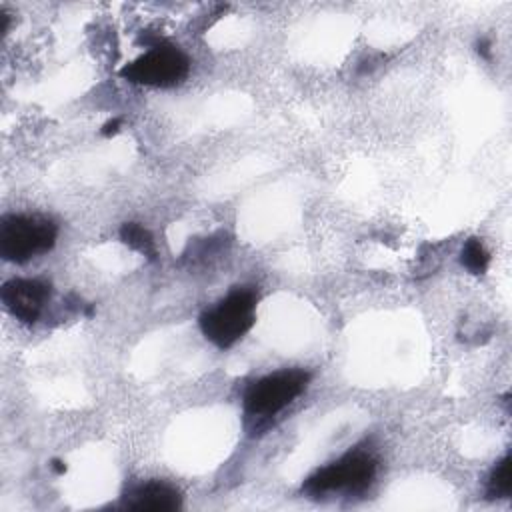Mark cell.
<instances>
[{
  "mask_svg": "<svg viewBox=\"0 0 512 512\" xmlns=\"http://www.w3.org/2000/svg\"><path fill=\"white\" fill-rule=\"evenodd\" d=\"M258 294L252 288H236L216 306L200 314V330L218 348L234 346L256 322Z\"/></svg>",
  "mask_w": 512,
  "mask_h": 512,
  "instance_id": "obj_1",
  "label": "cell"
},
{
  "mask_svg": "<svg viewBox=\"0 0 512 512\" xmlns=\"http://www.w3.org/2000/svg\"><path fill=\"white\" fill-rule=\"evenodd\" d=\"M58 226L40 214H6L0 218V256L6 262H26L52 250Z\"/></svg>",
  "mask_w": 512,
  "mask_h": 512,
  "instance_id": "obj_2",
  "label": "cell"
},
{
  "mask_svg": "<svg viewBox=\"0 0 512 512\" xmlns=\"http://www.w3.org/2000/svg\"><path fill=\"white\" fill-rule=\"evenodd\" d=\"M378 470V460L364 450H354L316 470L302 484V492L308 498H320L330 492L358 494L366 490Z\"/></svg>",
  "mask_w": 512,
  "mask_h": 512,
  "instance_id": "obj_3",
  "label": "cell"
},
{
  "mask_svg": "<svg viewBox=\"0 0 512 512\" xmlns=\"http://www.w3.org/2000/svg\"><path fill=\"white\" fill-rule=\"evenodd\" d=\"M190 72V58L174 44L156 42L148 52L120 70V76L132 84L168 88L180 84Z\"/></svg>",
  "mask_w": 512,
  "mask_h": 512,
  "instance_id": "obj_4",
  "label": "cell"
},
{
  "mask_svg": "<svg viewBox=\"0 0 512 512\" xmlns=\"http://www.w3.org/2000/svg\"><path fill=\"white\" fill-rule=\"evenodd\" d=\"M306 370H280L258 378L244 392V412L252 418H270L292 404L308 386Z\"/></svg>",
  "mask_w": 512,
  "mask_h": 512,
  "instance_id": "obj_5",
  "label": "cell"
},
{
  "mask_svg": "<svg viewBox=\"0 0 512 512\" xmlns=\"http://www.w3.org/2000/svg\"><path fill=\"white\" fill-rule=\"evenodd\" d=\"M50 284L38 278H12L4 282L0 298L4 308L20 322L34 324L50 300Z\"/></svg>",
  "mask_w": 512,
  "mask_h": 512,
  "instance_id": "obj_6",
  "label": "cell"
},
{
  "mask_svg": "<svg viewBox=\"0 0 512 512\" xmlns=\"http://www.w3.org/2000/svg\"><path fill=\"white\" fill-rule=\"evenodd\" d=\"M182 498L180 492L162 482V480H150L144 484H138L128 490V494L122 500V508L138 510V512H170L180 508Z\"/></svg>",
  "mask_w": 512,
  "mask_h": 512,
  "instance_id": "obj_7",
  "label": "cell"
},
{
  "mask_svg": "<svg viewBox=\"0 0 512 512\" xmlns=\"http://www.w3.org/2000/svg\"><path fill=\"white\" fill-rule=\"evenodd\" d=\"M120 238L126 246H130L132 250L148 256L150 260L156 258V246H154V238L152 234L138 222H126L120 228Z\"/></svg>",
  "mask_w": 512,
  "mask_h": 512,
  "instance_id": "obj_8",
  "label": "cell"
},
{
  "mask_svg": "<svg viewBox=\"0 0 512 512\" xmlns=\"http://www.w3.org/2000/svg\"><path fill=\"white\" fill-rule=\"evenodd\" d=\"M510 466H512V460H510L508 454L494 466V470L488 478V484H486V496L488 498L498 500V498H508L510 496V490H512Z\"/></svg>",
  "mask_w": 512,
  "mask_h": 512,
  "instance_id": "obj_9",
  "label": "cell"
},
{
  "mask_svg": "<svg viewBox=\"0 0 512 512\" xmlns=\"http://www.w3.org/2000/svg\"><path fill=\"white\" fill-rule=\"evenodd\" d=\"M460 262L462 266L472 272V274H484L488 264H490V254L484 248L480 238H470L466 240V244L462 246V254H460Z\"/></svg>",
  "mask_w": 512,
  "mask_h": 512,
  "instance_id": "obj_10",
  "label": "cell"
},
{
  "mask_svg": "<svg viewBox=\"0 0 512 512\" xmlns=\"http://www.w3.org/2000/svg\"><path fill=\"white\" fill-rule=\"evenodd\" d=\"M118 128H120V118H114V120H108L104 126H102V136H112V134H116L118 132Z\"/></svg>",
  "mask_w": 512,
  "mask_h": 512,
  "instance_id": "obj_11",
  "label": "cell"
},
{
  "mask_svg": "<svg viewBox=\"0 0 512 512\" xmlns=\"http://www.w3.org/2000/svg\"><path fill=\"white\" fill-rule=\"evenodd\" d=\"M476 46H478V54H482L484 58H490V42L486 38H480Z\"/></svg>",
  "mask_w": 512,
  "mask_h": 512,
  "instance_id": "obj_12",
  "label": "cell"
},
{
  "mask_svg": "<svg viewBox=\"0 0 512 512\" xmlns=\"http://www.w3.org/2000/svg\"><path fill=\"white\" fill-rule=\"evenodd\" d=\"M50 466H52V470H54L56 474H64V472H66V464H64L62 460H52Z\"/></svg>",
  "mask_w": 512,
  "mask_h": 512,
  "instance_id": "obj_13",
  "label": "cell"
}]
</instances>
